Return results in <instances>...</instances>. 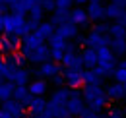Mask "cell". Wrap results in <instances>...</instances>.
Masks as SVG:
<instances>
[{
	"label": "cell",
	"instance_id": "1",
	"mask_svg": "<svg viewBox=\"0 0 126 118\" xmlns=\"http://www.w3.org/2000/svg\"><path fill=\"white\" fill-rule=\"evenodd\" d=\"M4 33L6 35H17L23 39L25 35L31 33V29H29L23 15L16 14V12H6L4 14Z\"/></svg>",
	"mask_w": 126,
	"mask_h": 118
},
{
	"label": "cell",
	"instance_id": "2",
	"mask_svg": "<svg viewBox=\"0 0 126 118\" xmlns=\"http://www.w3.org/2000/svg\"><path fill=\"white\" fill-rule=\"evenodd\" d=\"M83 99L87 101L91 110H99L107 104V93H103L101 85H87L85 93H83Z\"/></svg>",
	"mask_w": 126,
	"mask_h": 118
},
{
	"label": "cell",
	"instance_id": "3",
	"mask_svg": "<svg viewBox=\"0 0 126 118\" xmlns=\"http://www.w3.org/2000/svg\"><path fill=\"white\" fill-rule=\"evenodd\" d=\"M83 108H85V103H83V99L78 95V91L70 93V99H68V103H66L68 114H70V116H79Z\"/></svg>",
	"mask_w": 126,
	"mask_h": 118
},
{
	"label": "cell",
	"instance_id": "4",
	"mask_svg": "<svg viewBox=\"0 0 126 118\" xmlns=\"http://www.w3.org/2000/svg\"><path fill=\"white\" fill-rule=\"evenodd\" d=\"M27 60H31V62H35V64H43V62H47V60H50V48H48L47 44L43 43L41 46H37V48H33L31 52L25 56Z\"/></svg>",
	"mask_w": 126,
	"mask_h": 118
},
{
	"label": "cell",
	"instance_id": "5",
	"mask_svg": "<svg viewBox=\"0 0 126 118\" xmlns=\"http://www.w3.org/2000/svg\"><path fill=\"white\" fill-rule=\"evenodd\" d=\"M10 118H21L23 116V106L14 101V99H8V101H2V106H0Z\"/></svg>",
	"mask_w": 126,
	"mask_h": 118
},
{
	"label": "cell",
	"instance_id": "6",
	"mask_svg": "<svg viewBox=\"0 0 126 118\" xmlns=\"http://www.w3.org/2000/svg\"><path fill=\"white\" fill-rule=\"evenodd\" d=\"M60 60L64 62V68H66V70H78V72H81V70H83L81 56H78L76 52H64V56H62Z\"/></svg>",
	"mask_w": 126,
	"mask_h": 118
},
{
	"label": "cell",
	"instance_id": "7",
	"mask_svg": "<svg viewBox=\"0 0 126 118\" xmlns=\"http://www.w3.org/2000/svg\"><path fill=\"white\" fill-rule=\"evenodd\" d=\"M54 33H56L60 39H64V41H70V39L78 37V25L66 21V23H62V25H58V27L54 29Z\"/></svg>",
	"mask_w": 126,
	"mask_h": 118
},
{
	"label": "cell",
	"instance_id": "8",
	"mask_svg": "<svg viewBox=\"0 0 126 118\" xmlns=\"http://www.w3.org/2000/svg\"><path fill=\"white\" fill-rule=\"evenodd\" d=\"M85 43L89 48H99V46H109L110 39L107 37V33H97V31H91V35L85 39Z\"/></svg>",
	"mask_w": 126,
	"mask_h": 118
},
{
	"label": "cell",
	"instance_id": "9",
	"mask_svg": "<svg viewBox=\"0 0 126 118\" xmlns=\"http://www.w3.org/2000/svg\"><path fill=\"white\" fill-rule=\"evenodd\" d=\"M27 108H29V116H31V118H41L43 114H45L47 103H45L43 97H33L31 103L27 104Z\"/></svg>",
	"mask_w": 126,
	"mask_h": 118
},
{
	"label": "cell",
	"instance_id": "10",
	"mask_svg": "<svg viewBox=\"0 0 126 118\" xmlns=\"http://www.w3.org/2000/svg\"><path fill=\"white\" fill-rule=\"evenodd\" d=\"M87 17L93 21H101L105 17V4L103 2H89L87 4Z\"/></svg>",
	"mask_w": 126,
	"mask_h": 118
},
{
	"label": "cell",
	"instance_id": "11",
	"mask_svg": "<svg viewBox=\"0 0 126 118\" xmlns=\"http://www.w3.org/2000/svg\"><path fill=\"white\" fill-rule=\"evenodd\" d=\"M37 74L41 75V77H52V75H58L60 74V66L56 64V62H43L41 66H39V70H37Z\"/></svg>",
	"mask_w": 126,
	"mask_h": 118
},
{
	"label": "cell",
	"instance_id": "12",
	"mask_svg": "<svg viewBox=\"0 0 126 118\" xmlns=\"http://www.w3.org/2000/svg\"><path fill=\"white\" fill-rule=\"evenodd\" d=\"M70 89H58L52 97H50V101L47 103V106H66L68 103V99H70Z\"/></svg>",
	"mask_w": 126,
	"mask_h": 118
},
{
	"label": "cell",
	"instance_id": "13",
	"mask_svg": "<svg viewBox=\"0 0 126 118\" xmlns=\"http://www.w3.org/2000/svg\"><path fill=\"white\" fill-rule=\"evenodd\" d=\"M12 99H14V101H17L21 106H27V104L31 103L33 97L29 95V91H27V87H25V85H16V87H14V95H12Z\"/></svg>",
	"mask_w": 126,
	"mask_h": 118
},
{
	"label": "cell",
	"instance_id": "14",
	"mask_svg": "<svg viewBox=\"0 0 126 118\" xmlns=\"http://www.w3.org/2000/svg\"><path fill=\"white\" fill-rule=\"evenodd\" d=\"M68 21L74 25H83L89 21V17H87V12L83 8H74L72 12H68Z\"/></svg>",
	"mask_w": 126,
	"mask_h": 118
},
{
	"label": "cell",
	"instance_id": "15",
	"mask_svg": "<svg viewBox=\"0 0 126 118\" xmlns=\"http://www.w3.org/2000/svg\"><path fill=\"white\" fill-rule=\"evenodd\" d=\"M54 29H56V27H54V25H52L50 21H41V23H39V25H37V27L33 29V33H35V35H37L39 39L47 41L48 37H50V35L54 33Z\"/></svg>",
	"mask_w": 126,
	"mask_h": 118
},
{
	"label": "cell",
	"instance_id": "16",
	"mask_svg": "<svg viewBox=\"0 0 126 118\" xmlns=\"http://www.w3.org/2000/svg\"><path fill=\"white\" fill-rule=\"evenodd\" d=\"M83 72V70H81ZM81 72L78 70H66L64 72V77H66V83L72 89H78L79 85H83V79H81Z\"/></svg>",
	"mask_w": 126,
	"mask_h": 118
},
{
	"label": "cell",
	"instance_id": "17",
	"mask_svg": "<svg viewBox=\"0 0 126 118\" xmlns=\"http://www.w3.org/2000/svg\"><path fill=\"white\" fill-rule=\"evenodd\" d=\"M81 62H83V68H87V70H91L97 66V52H95V48H85L83 52H81Z\"/></svg>",
	"mask_w": 126,
	"mask_h": 118
},
{
	"label": "cell",
	"instance_id": "18",
	"mask_svg": "<svg viewBox=\"0 0 126 118\" xmlns=\"http://www.w3.org/2000/svg\"><path fill=\"white\" fill-rule=\"evenodd\" d=\"M109 46L112 50V54H118V56L126 54V37H114V39H110Z\"/></svg>",
	"mask_w": 126,
	"mask_h": 118
},
{
	"label": "cell",
	"instance_id": "19",
	"mask_svg": "<svg viewBox=\"0 0 126 118\" xmlns=\"http://www.w3.org/2000/svg\"><path fill=\"white\" fill-rule=\"evenodd\" d=\"M122 10H124V6H118V4H114V2H110V4L105 6V17L118 21L120 15H122Z\"/></svg>",
	"mask_w": 126,
	"mask_h": 118
},
{
	"label": "cell",
	"instance_id": "20",
	"mask_svg": "<svg viewBox=\"0 0 126 118\" xmlns=\"http://www.w3.org/2000/svg\"><path fill=\"white\" fill-rule=\"evenodd\" d=\"M10 81H12L14 85H25V83L29 81V72H27L25 68H16Z\"/></svg>",
	"mask_w": 126,
	"mask_h": 118
},
{
	"label": "cell",
	"instance_id": "21",
	"mask_svg": "<svg viewBox=\"0 0 126 118\" xmlns=\"http://www.w3.org/2000/svg\"><path fill=\"white\" fill-rule=\"evenodd\" d=\"M27 91H29V95H31V97H43V93L47 91V83H45L43 79H35V81L29 83Z\"/></svg>",
	"mask_w": 126,
	"mask_h": 118
},
{
	"label": "cell",
	"instance_id": "22",
	"mask_svg": "<svg viewBox=\"0 0 126 118\" xmlns=\"http://www.w3.org/2000/svg\"><path fill=\"white\" fill-rule=\"evenodd\" d=\"M81 79L85 85H101V77L95 74L93 70H83L81 72Z\"/></svg>",
	"mask_w": 126,
	"mask_h": 118
},
{
	"label": "cell",
	"instance_id": "23",
	"mask_svg": "<svg viewBox=\"0 0 126 118\" xmlns=\"http://www.w3.org/2000/svg\"><path fill=\"white\" fill-rule=\"evenodd\" d=\"M107 97H112V99H122L124 97V85L122 83H112L107 87Z\"/></svg>",
	"mask_w": 126,
	"mask_h": 118
},
{
	"label": "cell",
	"instance_id": "24",
	"mask_svg": "<svg viewBox=\"0 0 126 118\" xmlns=\"http://www.w3.org/2000/svg\"><path fill=\"white\" fill-rule=\"evenodd\" d=\"M14 83L12 81H6V83H0V101H8V99H12V95H14Z\"/></svg>",
	"mask_w": 126,
	"mask_h": 118
},
{
	"label": "cell",
	"instance_id": "25",
	"mask_svg": "<svg viewBox=\"0 0 126 118\" xmlns=\"http://www.w3.org/2000/svg\"><path fill=\"white\" fill-rule=\"evenodd\" d=\"M112 75H114V79H116V83H126V60H122L120 64H118V68H114L112 70Z\"/></svg>",
	"mask_w": 126,
	"mask_h": 118
},
{
	"label": "cell",
	"instance_id": "26",
	"mask_svg": "<svg viewBox=\"0 0 126 118\" xmlns=\"http://www.w3.org/2000/svg\"><path fill=\"white\" fill-rule=\"evenodd\" d=\"M68 21V12H64V10H54L52 12V19H50V23L54 25V27H58V25H62Z\"/></svg>",
	"mask_w": 126,
	"mask_h": 118
},
{
	"label": "cell",
	"instance_id": "27",
	"mask_svg": "<svg viewBox=\"0 0 126 118\" xmlns=\"http://www.w3.org/2000/svg\"><path fill=\"white\" fill-rule=\"evenodd\" d=\"M107 33H110V37L114 39V37H124L126 35V27L120 23V21H114L112 25H109V31Z\"/></svg>",
	"mask_w": 126,
	"mask_h": 118
},
{
	"label": "cell",
	"instance_id": "28",
	"mask_svg": "<svg viewBox=\"0 0 126 118\" xmlns=\"http://www.w3.org/2000/svg\"><path fill=\"white\" fill-rule=\"evenodd\" d=\"M54 4H56V10H64V12H70V8H72L74 0H54Z\"/></svg>",
	"mask_w": 126,
	"mask_h": 118
},
{
	"label": "cell",
	"instance_id": "29",
	"mask_svg": "<svg viewBox=\"0 0 126 118\" xmlns=\"http://www.w3.org/2000/svg\"><path fill=\"white\" fill-rule=\"evenodd\" d=\"M41 6H43V12H54L56 10L54 0H41Z\"/></svg>",
	"mask_w": 126,
	"mask_h": 118
},
{
	"label": "cell",
	"instance_id": "30",
	"mask_svg": "<svg viewBox=\"0 0 126 118\" xmlns=\"http://www.w3.org/2000/svg\"><path fill=\"white\" fill-rule=\"evenodd\" d=\"M93 31H97V33H107V31H109V27H107V25H95Z\"/></svg>",
	"mask_w": 126,
	"mask_h": 118
},
{
	"label": "cell",
	"instance_id": "31",
	"mask_svg": "<svg viewBox=\"0 0 126 118\" xmlns=\"http://www.w3.org/2000/svg\"><path fill=\"white\" fill-rule=\"evenodd\" d=\"M4 31V14H0V33Z\"/></svg>",
	"mask_w": 126,
	"mask_h": 118
},
{
	"label": "cell",
	"instance_id": "32",
	"mask_svg": "<svg viewBox=\"0 0 126 118\" xmlns=\"http://www.w3.org/2000/svg\"><path fill=\"white\" fill-rule=\"evenodd\" d=\"M4 2H6V4H8V8H12V6H14V4H16V2H19V0H4Z\"/></svg>",
	"mask_w": 126,
	"mask_h": 118
},
{
	"label": "cell",
	"instance_id": "33",
	"mask_svg": "<svg viewBox=\"0 0 126 118\" xmlns=\"http://www.w3.org/2000/svg\"><path fill=\"white\" fill-rule=\"evenodd\" d=\"M110 2H114V4H118V6H126V0H110Z\"/></svg>",
	"mask_w": 126,
	"mask_h": 118
},
{
	"label": "cell",
	"instance_id": "34",
	"mask_svg": "<svg viewBox=\"0 0 126 118\" xmlns=\"http://www.w3.org/2000/svg\"><path fill=\"white\" fill-rule=\"evenodd\" d=\"M109 118H120V114H118V112H114V114H110Z\"/></svg>",
	"mask_w": 126,
	"mask_h": 118
},
{
	"label": "cell",
	"instance_id": "35",
	"mask_svg": "<svg viewBox=\"0 0 126 118\" xmlns=\"http://www.w3.org/2000/svg\"><path fill=\"white\" fill-rule=\"evenodd\" d=\"M74 2H76V4H85L87 0H74Z\"/></svg>",
	"mask_w": 126,
	"mask_h": 118
},
{
	"label": "cell",
	"instance_id": "36",
	"mask_svg": "<svg viewBox=\"0 0 126 118\" xmlns=\"http://www.w3.org/2000/svg\"><path fill=\"white\" fill-rule=\"evenodd\" d=\"M124 99H126V83H124Z\"/></svg>",
	"mask_w": 126,
	"mask_h": 118
},
{
	"label": "cell",
	"instance_id": "37",
	"mask_svg": "<svg viewBox=\"0 0 126 118\" xmlns=\"http://www.w3.org/2000/svg\"><path fill=\"white\" fill-rule=\"evenodd\" d=\"M89 2H101V0H89Z\"/></svg>",
	"mask_w": 126,
	"mask_h": 118
},
{
	"label": "cell",
	"instance_id": "38",
	"mask_svg": "<svg viewBox=\"0 0 126 118\" xmlns=\"http://www.w3.org/2000/svg\"><path fill=\"white\" fill-rule=\"evenodd\" d=\"M0 83H2V77H0Z\"/></svg>",
	"mask_w": 126,
	"mask_h": 118
}]
</instances>
